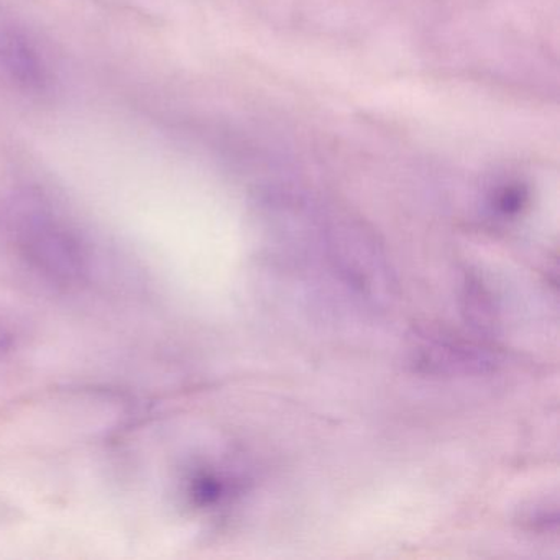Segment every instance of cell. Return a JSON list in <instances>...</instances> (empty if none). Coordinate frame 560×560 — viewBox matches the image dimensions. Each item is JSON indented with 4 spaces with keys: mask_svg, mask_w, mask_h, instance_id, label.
Instances as JSON below:
<instances>
[{
    "mask_svg": "<svg viewBox=\"0 0 560 560\" xmlns=\"http://www.w3.org/2000/svg\"><path fill=\"white\" fill-rule=\"evenodd\" d=\"M521 524L524 529L534 534L557 533L559 513H557L556 504L534 503L521 514Z\"/></svg>",
    "mask_w": 560,
    "mask_h": 560,
    "instance_id": "6",
    "label": "cell"
},
{
    "mask_svg": "<svg viewBox=\"0 0 560 560\" xmlns=\"http://www.w3.org/2000/svg\"><path fill=\"white\" fill-rule=\"evenodd\" d=\"M0 73L27 91L47 86L48 73L40 55L24 32L0 9Z\"/></svg>",
    "mask_w": 560,
    "mask_h": 560,
    "instance_id": "3",
    "label": "cell"
},
{
    "mask_svg": "<svg viewBox=\"0 0 560 560\" xmlns=\"http://www.w3.org/2000/svg\"><path fill=\"white\" fill-rule=\"evenodd\" d=\"M408 360L415 372L441 378L487 375L501 363L493 347L439 326L412 330Z\"/></svg>",
    "mask_w": 560,
    "mask_h": 560,
    "instance_id": "2",
    "label": "cell"
},
{
    "mask_svg": "<svg viewBox=\"0 0 560 560\" xmlns=\"http://www.w3.org/2000/svg\"><path fill=\"white\" fill-rule=\"evenodd\" d=\"M526 205V192L520 188H503L493 199V208L501 218H514Z\"/></svg>",
    "mask_w": 560,
    "mask_h": 560,
    "instance_id": "7",
    "label": "cell"
},
{
    "mask_svg": "<svg viewBox=\"0 0 560 560\" xmlns=\"http://www.w3.org/2000/svg\"><path fill=\"white\" fill-rule=\"evenodd\" d=\"M228 481L219 471L202 468L189 480V494L199 506H214L228 497L231 490Z\"/></svg>",
    "mask_w": 560,
    "mask_h": 560,
    "instance_id": "5",
    "label": "cell"
},
{
    "mask_svg": "<svg viewBox=\"0 0 560 560\" xmlns=\"http://www.w3.org/2000/svg\"><path fill=\"white\" fill-rule=\"evenodd\" d=\"M462 314L465 323L478 336H493L500 326V307L497 298L483 278L474 271L465 273L460 291Z\"/></svg>",
    "mask_w": 560,
    "mask_h": 560,
    "instance_id": "4",
    "label": "cell"
},
{
    "mask_svg": "<svg viewBox=\"0 0 560 560\" xmlns=\"http://www.w3.org/2000/svg\"><path fill=\"white\" fill-rule=\"evenodd\" d=\"M0 234L15 257L48 283L80 287L90 275L86 242L37 189H12L0 198Z\"/></svg>",
    "mask_w": 560,
    "mask_h": 560,
    "instance_id": "1",
    "label": "cell"
}]
</instances>
